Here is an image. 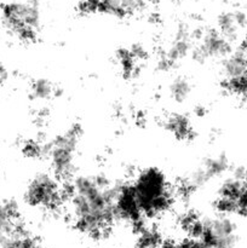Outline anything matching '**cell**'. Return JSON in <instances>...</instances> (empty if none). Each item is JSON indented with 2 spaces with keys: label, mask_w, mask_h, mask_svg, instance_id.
<instances>
[{
  "label": "cell",
  "mask_w": 247,
  "mask_h": 248,
  "mask_svg": "<svg viewBox=\"0 0 247 248\" xmlns=\"http://www.w3.org/2000/svg\"><path fill=\"white\" fill-rule=\"evenodd\" d=\"M67 205L75 229L92 240L107 239L118 220L115 188L104 177L84 174L65 186Z\"/></svg>",
  "instance_id": "1"
},
{
  "label": "cell",
  "mask_w": 247,
  "mask_h": 248,
  "mask_svg": "<svg viewBox=\"0 0 247 248\" xmlns=\"http://www.w3.org/2000/svg\"><path fill=\"white\" fill-rule=\"evenodd\" d=\"M131 182L145 219L161 218L172 210L176 194L173 186L161 170L145 167Z\"/></svg>",
  "instance_id": "2"
},
{
  "label": "cell",
  "mask_w": 247,
  "mask_h": 248,
  "mask_svg": "<svg viewBox=\"0 0 247 248\" xmlns=\"http://www.w3.org/2000/svg\"><path fill=\"white\" fill-rule=\"evenodd\" d=\"M82 132L84 130L80 124H72L67 130L58 133L47 143L46 159L50 162L51 173L61 182H65L74 177L77 148Z\"/></svg>",
  "instance_id": "3"
},
{
  "label": "cell",
  "mask_w": 247,
  "mask_h": 248,
  "mask_svg": "<svg viewBox=\"0 0 247 248\" xmlns=\"http://www.w3.org/2000/svg\"><path fill=\"white\" fill-rule=\"evenodd\" d=\"M1 21L5 28L24 44L38 40L41 27V14L36 2L12 1L1 5Z\"/></svg>",
  "instance_id": "4"
},
{
  "label": "cell",
  "mask_w": 247,
  "mask_h": 248,
  "mask_svg": "<svg viewBox=\"0 0 247 248\" xmlns=\"http://www.w3.org/2000/svg\"><path fill=\"white\" fill-rule=\"evenodd\" d=\"M24 202L45 212H60L67 205V189L52 173L40 172L27 184Z\"/></svg>",
  "instance_id": "5"
},
{
  "label": "cell",
  "mask_w": 247,
  "mask_h": 248,
  "mask_svg": "<svg viewBox=\"0 0 247 248\" xmlns=\"http://www.w3.org/2000/svg\"><path fill=\"white\" fill-rule=\"evenodd\" d=\"M114 208L118 220L126 223L137 234L147 225L145 218L140 210L137 195L132 182H125L115 188L114 195Z\"/></svg>",
  "instance_id": "6"
},
{
  "label": "cell",
  "mask_w": 247,
  "mask_h": 248,
  "mask_svg": "<svg viewBox=\"0 0 247 248\" xmlns=\"http://www.w3.org/2000/svg\"><path fill=\"white\" fill-rule=\"evenodd\" d=\"M200 240L207 248H232L236 244V225L229 216L205 218Z\"/></svg>",
  "instance_id": "7"
},
{
  "label": "cell",
  "mask_w": 247,
  "mask_h": 248,
  "mask_svg": "<svg viewBox=\"0 0 247 248\" xmlns=\"http://www.w3.org/2000/svg\"><path fill=\"white\" fill-rule=\"evenodd\" d=\"M144 9L143 0H80L77 10L82 15H107L126 18Z\"/></svg>",
  "instance_id": "8"
},
{
  "label": "cell",
  "mask_w": 247,
  "mask_h": 248,
  "mask_svg": "<svg viewBox=\"0 0 247 248\" xmlns=\"http://www.w3.org/2000/svg\"><path fill=\"white\" fill-rule=\"evenodd\" d=\"M232 52V43L217 29L201 31L196 44H194L191 56L199 63L211 60H224Z\"/></svg>",
  "instance_id": "9"
},
{
  "label": "cell",
  "mask_w": 247,
  "mask_h": 248,
  "mask_svg": "<svg viewBox=\"0 0 247 248\" xmlns=\"http://www.w3.org/2000/svg\"><path fill=\"white\" fill-rule=\"evenodd\" d=\"M194 46L193 33L188 27L181 26L174 33L173 39L170 44L169 48L160 56L157 65L161 70H171L191 53Z\"/></svg>",
  "instance_id": "10"
},
{
  "label": "cell",
  "mask_w": 247,
  "mask_h": 248,
  "mask_svg": "<svg viewBox=\"0 0 247 248\" xmlns=\"http://www.w3.org/2000/svg\"><path fill=\"white\" fill-rule=\"evenodd\" d=\"M229 170V161L224 155H213L203 160L202 164L189 177L190 183L198 190L208 182L222 177Z\"/></svg>",
  "instance_id": "11"
},
{
  "label": "cell",
  "mask_w": 247,
  "mask_h": 248,
  "mask_svg": "<svg viewBox=\"0 0 247 248\" xmlns=\"http://www.w3.org/2000/svg\"><path fill=\"white\" fill-rule=\"evenodd\" d=\"M165 131L178 142H190L195 137V128L190 118L185 114L172 113L162 123Z\"/></svg>",
  "instance_id": "12"
},
{
  "label": "cell",
  "mask_w": 247,
  "mask_h": 248,
  "mask_svg": "<svg viewBox=\"0 0 247 248\" xmlns=\"http://www.w3.org/2000/svg\"><path fill=\"white\" fill-rule=\"evenodd\" d=\"M22 223L18 203L15 200L0 201V239L11 234Z\"/></svg>",
  "instance_id": "13"
},
{
  "label": "cell",
  "mask_w": 247,
  "mask_h": 248,
  "mask_svg": "<svg viewBox=\"0 0 247 248\" xmlns=\"http://www.w3.org/2000/svg\"><path fill=\"white\" fill-rule=\"evenodd\" d=\"M247 72V52L237 48L223 60V79H232Z\"/></svg>",
  "instance_id": "14"
},
{
  "label": "cell",
  "mask_w": 247,
  "mask_h": 248,
  "mask_svg": "<svg viewBox=\"0 0 247 248\" xmlns=\"http://www.w3.org/2000/svg\"><path fill=\"white\" fill-rule=\"evenodd\" d=\"M116 63L121 70V74L126 79L136 77L139 72V62L142 60L136 56L132 47H121L115 53Z\"/></svg>",
  "instance_id": "15"
},
{
  "label": "cell",
  "mask_w": 247,
  "mask_h": 248,
  "mask_svg": "<svg viewBox=\"0 0 247 248\" xmlns=\"http://www.w3.org/2000/svg\"><path fill=\"white\" fill-rule=\"evenodd\" d=\"M178 224L182 232L185 234V236L200 239L203 232L205 218L200 217V215L194 212V211H186V212L181 215L178 219Z\"/></svg>",
  "instance_id": "16"
},
{
  "label": "cell",
  "mask_w": 247,
  "mask_h": 248,
  "mask_svg": "<svg viewBox=\"0 0 247 248\" xmlns=\"http://www.w3.org/2000/svg\"><path fill=\"white\" fill-rule=\"evenodd\" d=\"M58 92L60 91H58L57 85L46 78H36L31 82V87H29L31 98L39 102L50 101L51 98L57 96Z\"/></svg>",
  "instance_id": "17"
},
{
  "label": "cell",
  "mask_w": 247,
  "mask_h": 248,
  "mask_svg": "<svg viewBox=\"0 0 247 248\" xmlns=\"http://www.w3.org/2000/svg\"><path fill=\"white\" fill-rule=\"evenodd\" d=\"M242 27L237 22L235 12H223L217 19V31L223 36L228 39L230 43L236 40L239 36V31Z\"/></svg>",
  "instance_id": "18"
},
{
  "label": "cell",
  "mask_w": 247,
  "mask_h": 248,
  "mask_svg": "<svg viewBox=\"0 0 247 248\" xmlns=\"http://www.w3.org/2000/svg\"><path fill=\"white\" fill-rule=\"evenodd\" d=\"M136 235V248H160L164 240L161 232L156 227L148 224Z\"/></svg>",
  "instance_id": "19"
},
{
  "label": "cell",
  "mask_w": 247,
  "mask_h": 248,
  "mask_svg": "<svg viewBox=\"0 0 247 248\" xmlns=\"http://www.w3.org/2000/svg\"><path fill=\"white\" fill-rule=\"evenodd\" d=\"M170 97L176 103H184L191 94V84L186 78L177 77L169 86Z\"/></svg>",
  "instance_id": "20"
},
{
  "label": "cell",
  "mask_w": 247,
  "mask_h": 248,
  "mask_svg": "<svg viewBox=\"0 0 247 248\" xmlns=\"http://www.w3.org/2000/svg\"><path fill=\"white\" fill-rule=\"evenodd\" d=\"M21 152L27 159L38 160L41 157H46L47 153V143H43L36 140H27L22 144Z\"/></svg>",
  "instance_id": "21"
},
{
  "label": "cell",
  "mask_w": 247,
  "mask_h": 248,
  "mask_svg": "<svg viewBox=\"0 0 247 248\" xmlns=\"http://www.w3.org/2000/svg\"><path fill=\"white\" fill-rule=\"evenodd\" d=\"M223 87L227 90L229 93L234 94V96L242 97L246 98L247 97V72L245 74L239 75L236 78H232V79H223L222 81Z\"/></svg>",
  "instance_id": "22"
},
{
  "label": "cell",
  "mask_w": 247,
  "mask_h": 248,
  "mask_svg": "<svg viewBox=\"0 0 247 248\" xmlns=\"http://www.w3.org/2000/svg\"><path fill=\"white\" fill-rule=\"evenodd\" d=\"M236 215L241 217H247V186L245 184L244 189L236 199Z\"/></svg>",
  "instance_id": "23"
},
{
  "label": "cell",
  "mask_w": 247,
  "mask_h": 248,
  "mask_svg": "<svg viewBox=\"0 0 247 248\" xmlns=\"http://www.w3.org/2000/svg\"><path fill=\"white\" fill-rule=\"evenodd\" d=\"M178 248H207L200 239L185 236L178 241Z\"/></svg>",
  "instance_id": "24"
},
{
  "label": "cell",
  "mask_w": 247,
  "mask_h": 248,
  "mask_svg": "<svg viewBox=\"0 0 247 248\" xmlns=\"http://www.w3.org/2000/svg\"><path fill=\"white\" fill-rule=\"evenodd\" d=\"M7 78H9V72H7L6 67L4 65V63L0 61V86H1L2 84H5V81L7 80Z\"/></svg>",
  "instance_id": "25"
}]
</instances>
